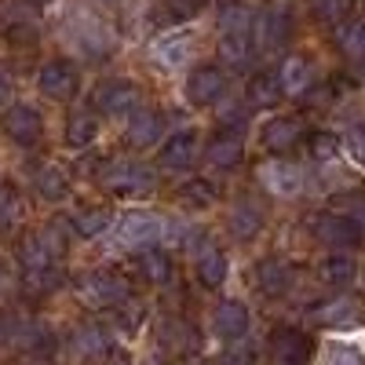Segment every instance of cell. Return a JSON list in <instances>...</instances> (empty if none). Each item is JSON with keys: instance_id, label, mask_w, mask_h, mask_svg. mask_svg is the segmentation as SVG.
Returning <instances> with one entry per match:
<instances>
[{"instance_id": "4fadbf2b", "label": "cell", "mask_w": 365, "mask_h": 365, "mask_svg": "<svg viewBox=\"0 0 365 365\" xmlns=\"http://www.w3.org/2000/svg\"><path fill=\"white\" fill-rule=\"evenodd\" d=\"M4 132H8V139H15L19 146H34V143H41V135H44V120H41V113L29 106V103H15V106L4 113Z\"/></svg>"}, {"instance_id": "484cf974", "label": "cell", "mask_w": 365, "mask_h": 365, "mask_svg": "<svg viewBox=\"0 0 365 365\" xmlns=\"http://www.w3.org/2000/svg\"><path fill=\"white\" fill-rule=\"evenodd\" d=\"M201 4L205 0H158L154 19L158 26H179V22H190L201 11Z\"/></svg>"}, {"instance_id": "7dc6e473", "label": "cell", "mask_w": 365, "mask_h": 365, "mask_svg": "<svg viewBox=\"0 0 365 365\" xmlns=\"http://www.w3.org/2000/svg\"><path fill=\"white\" fill-rule=\"evenodd\" d=\"M347 216H351V220H354V223H358V227L365 230V201H358V205H354V208L347 212Z\"/></svg>"}, {"instance_id": "681fc988", "label": "cell", "mask_w": 365, "mask_h": 365, "mask_svg": "<svg viewBox=\"0 0 365 365\" xmlns=\"http://www.w3.org/2000/svg\"><path fill=\"white\" fill-rule=\"evenodd\" d=\"M361 77H365V66H361Z\"/></svg>"}, {"instance_id": "ab89813d", "label": "cell", "mask_w": 365, "mask_h": 365, "mask_svg": "<svg viewBox=\"0 0 365 365\" xmlns=\"http://www.w3.org/2000/svg\"><path fill=\"white\" fill-rule=\"evenodd\" d=\"M37 237H41V245H44L51 256H63V249H66V227L58 223V220H55V223H48Z\"/></svg>"}, {"instance_id": "5b68a950", "label": "cell", "mask_w": 365, "mask_h": 365, "mask_svg": "<svg viewBox=\"0 0 365 365\" xmlns=\"http://www.w3.org/2000/svg\"><path fill=\"white\" fill-rule=\"evenodd\" d=\"M197 48V34L190 26H182V29H172V34H161L154 44H150V63L175 73L179 66H187L190 63V55Z\"/></svg>"}, {"instance_id": "7a4b0ae2", "label": "cell", "mask_w": 365, "mask_h": 365, "mask_svg": "<svg viewBox=\"0 0 365 365\" xmlns=\"http://www.w3.org/2000/svg\"><path fill=\"white\" fill-rule=\"evenodd\" d=\"M113 245L117 249H150L158 245V241L168 237V220L161 212H146V208H128L113 216Z\"/></svg>"}, {"instance_id": "f6af8a7d", "label": "cell", "mask_w": 365, "mask_h": 365, "mask_svg": "<svg viewBox=\"0 0 365 365\" xmlns=\"http://www.w3.org/2000/svg\"><path fill=\"white\" fill-rule=\"evenodd\" d=\"M220 365H256V351L249 344H234L230 351H223Z\"/></svg>"}, {"instance_id": "e575fe53", "label": "cell", "mask_w": 365, "mask_h": 365, "mask_svg": "<svg viewBox=\"0 0 365 365\" xmlns=\"http://www.w3.org/2000/svg\"><path fill=\"white\" fill-rule=\"evenodd\" d=\"M340 48L347 58H358L365 63V19H351L340 26Z\"/></svg>"}, {"instance_id": "ac0fdd59", "label": "cell", "mask_w": 365, "mask_h": 365, "mask_svg": "<svg viewBox=\"0 0 365 365\" xmlns=\"http://www.w3.org/2000/svg\"><path fill=\"white\" fill-rule=\"evenodd\" d=\"M161 139H165V117L158 110L143 106V110H135L128 117V143L132 146L146 150V146H158Z\"/></svg>"}, {"instance_id": "d4e9b609", "label": "cell", "mask_w": 365, "mask_h": 365, "mask_svg": "<svg viewBox=\"0 0 365 365\" xmlns=\"http://www.w3.org/2000/svg\"><path fill=\"white\" fill-rule=\"evenodd\" d=\"M263 230V212L252 201H237V208L230 212V234L237 241H252Z\"/></svg>"}, {"instance_id": "2e32d148", "label": "cell", "mask_w": 365, "mask_h": 365, "mask_svg": "<svg viewBox=\"0 0 365 365\" xmlns=\"http://www.w3.org/2000/svg\"><path fill=\"white\" fill-rule=\"evenodd\" d=\"M252 325V314L241 299H223L216 314H212V329H216V336L223 340H245V332Z\"/></svg>"}, {"instance_id": "7bdbcfd3", "label": "cell", "mask_w": 365, "mask_h": 365, "mask_svg": "<svg viewBox=\"0 0 365 365\" xmlns=\"http://www.w3.org/2000/svg\"><path fill=\"white\" fill-rule=\"evenodd\" d=\"M245 106H249V103H227V106L220 110V125H223L227 132H237L241 125H245V117H249Z\"/></svg>"}, {"instance_id": "f1b7e54d", "label": "cell", "mask_w": 365, "mask_h": 365, "mask_svg": "<svg viewBox=\"0 0 365 365\" xmlns=\"http://www.w3.org/2000/svg\"><path fill=\"white\" fill-rule=\"evenodd\" d=\"M73 351H77L81 358H103V354L110 351V336H106L99 325H81V329L73 332Z\"/></svg>"}, {"instance_id": "ee69618b", "label": "cell", "mask_w": 365, "mask_h": 365, "mask_svg": "<svg viewBox=\"0 0 365 365\" xmlns=\"http://www.w3.org/2000/svg\"><path fill=\"white\" fill-rule=\"evenodd\" d=\"M311 150H314V158L318 161H336V154H340V139L336 135H314V143H311Z\"/></svg>"}, {"instance_id": "8992f818", "label": "cell", "mask_w": 365, "mask_h": 365, "mask_svg": "<svg viewBox=\"0 0 365 365\" xmlns=\"http://www.w3.org/2000/svg\"><path fill=\"white\" fill-rule=\"evenodd\" d=\"M311 230H314L318 241H325V245L336 249V252L361 245V237H365V230L351 216H344V212H318L311 220Z\"/></svg>"}, {"instance_id": "ba28073f", "label": "cell", "mask_w": 365, "mask_h": 365, "mask_svg": "<svg viewBox=\"0 0 365 365\" xmlns=\"http://www.w3.org/2000/svg\"><path fill=\"white\" fill-rule=\"evenodd\" d=\"M314 340L303 329H274L270 336V365H311Z\"/></svg>"}, {"instance_id": "836d02e7", "label": "cell", "mask_w": 365, "mask_h": 365, "mask_svg": "<svg viewBox=\"0 0 365 365\" xmlns=\"http://www.w3.org/2000/svg\"><path fill=\"white\" fill-rule=\"evenodd\" d=\"M216 182H208V179H190V182H182V187L175 190V197L182 201V205H190V208H205V205H212L216 201Z\"/></svg>"}, {"instance_id": "d6986e66", "label": "cell", "mask_w": 365, "mask_h": 365, "mask_svg": "<svg viewBox=\"0 0 365 365\" xmlns=\"http://www.w3.org/2000/svg\"><path fill=\"white\" fill-rule=\"evenodd\" d=\"M278 84H282V96H307L314 88V66L311 58L303 55H289L282 70H278Z\"/></svg>"}, {"instance_id": "9c48e42d", "label": "cell", "mask_w": 365, "mask_h": 365, "mask_svg": "<svg viewBox=\"0 0 365 365\" xmlns=\"http://www.w3.org/2000/svg\"><path fill=\"white\" fill-rule=\"evenodd\" d=\"M252 34H256V48H263V51L285 48L289 37H292V11H289V4H270L252 22Z\"/></svg>"}, {"instance_id": "bcb514c9", "label": "cell", "mask_w": 365, "mask_h": 365, "mask_svg": "<svg viewBox=\"0 0 365 365\" xmlns=\"http://www.w3.org/2000/svg\"><path fill=\"white\" fill-rule=\"evenodd\" d=\"M8 99H11V73L0 66V106H4Z\"/></svg>"}, {"instance_id": "83f0119b", "label": "cell", "mask_w": 365, "mask_h": 365, "mask_svg": "<svg viewBox=\"0 0 365 365\" xmlns=\"http://www.w3.org/2000/svg\"><path fill=\"white\" fill-rule=\"evenodd\" d=\"M96 135H99L96 117H91L88 110H73L70 120H66V143H70L73 150H81V146H91V143H96Z\"/></svg>"}, {"instance_id": "7402d4cb", "label": "cell", "mask_w": 365, "mask_h": 365, "mask_svg": "<svg viewBox=\"0 0 365 365\" xmlns=\"http://www.w3.org/2000/svg\"><path fill=\"white\" fill-rule=\"evenodd\" d=\"M314 318L322 325H332V329H347V325H358L361 322V303L354 296H336V299L322 303V307L314 311Z\"/></svg>"}, {"instance_id": "ffe728a7", "label": "cell", "mask_w": 365, "mask_h": 365, "mask_svg": "<svg viewBox=\"0 0 365 365\" xmlns=\"http://www.w3.org/2000/svg\"><path fill=\"white\" fill-rule=\"evenodd\" d=\"M256 285L267 296H285L292 289V267L278 256H267L256 263Z\"/></svg>"}, {"instance_id": "9a60e30c", "label": "cell", "mask_w": 365, "mask_h": 365, "mask_svg": "<svg viewBox=\"0 0 365 365\" xmlns=\"http://www.w3.org/2000/svg\"><path fill=\"white\" fill-rule=\"evenodd\" d=\"M259 182L274 197H296L307 179H303V168L292 165V161H267L259 168Z\"/></svg>"}, {"instance_id": "c3c4849f", "label": "cell", "mask_w": 365, "mask_h": 365, "mask_svg": "<svg viewBox=\"0 0 365 365\" xmlns=\"http://www.w3.org/2000/svg\"><path fill=\"white\" fill-rule=\"evenodd\" d=\"M146 365H161V361H146Z\"/></svg>"}, {"instance_id": "f546056e", "label": "cell", "mask_w": 365, "mask_h": 365, "mask_svg": "<svg viewBox=\"0 0 365 365\" xmlns=\"http://www.w3.org/2000/svg\"><path fill=\"white\" fill-rule=\"evenodd\" d=\"M34 187H37V194H41V197L58 201V197H66L70 182H66L63 168H55V165H41V168H37V175H34Z\"/></svg>"}, {"instance_id": "6da1fadb", "label": "cell", "mask_w": 365, "mask_h": 365, "mask_svg": "<svg viewBox=\"0 0 365 365\" xmlns=\"http://www.w3.org/2000/svg\"><path fill=\"white\" fill-rule=\"evenodd\" d=\"M58 41H63L73 55L91 58V63H103V58L113 55L117 37L113 29L99 19V15H88L84 8H66L63 19H58Z\"/></svg>"}, {"instance_id": "5bb4252c", "label": "cell", "mask_w": 365, "mask_h": 365, "mask_svg": "<svg viewBox=\"0 0 365 365\" xmlns=\"http://www.w3.org/2000/svg\"><path fill=\"white\" fill-rule=\"evenodd\" d=\"M194 161H197V128L175 132L172 139H165L161 154H158V165L165 172H187Z\"/></svg>"}, {"instance_id": "603a6c76", "label": "cell", "mask_w": 365, "mask_h": 365, "mask_svg": "<svg viewBox=\"0 0 365 365\" xmlns=\"http://www.w3.org/2000/svg\"><path fill=\"white\" fill-rule=\"evenodd\" d=\"M227 274H230V267H227L223 249H216V245H208V241H205V245L197 249V278H201V285L220 289L227 282Z\"/></svg>"}, {"instance_id": "d590c367", "label": "cell", "mask_w": 365, "mask_h": 365, "mask_svg": "<svg viewBox=\"0 0 365 365\" xmlns=\"http://www.w3.org/2000/svg\"><path fill=\"white\" fill-rule=\"evenodd\" d=\"M22 220V197L15 182H0V230H15Z\"/></svg>"}, {"instance_id": "4316f807", "label": "cell", "mask_w": 365, "mask_h": 365, "mask_svg": "<svg viewBox=\"0 0 365 365\" xmlns=\"http://www.w3.org/2000/svg\"><path fill=\"white\" fill-rule=\"evenodd\" d=\"M278 99H282V84H278V77L256 73V77L249 81V96H245V103H249L252 110H267V106H274Z\"/></svg>"}, {"instance_id": "f35d334b", "label": "cell", "mask_w": 365, "mask_h": 365, "mask_svg": "<svg viewBox=\"0 0 365 365\" xmlns=\"http://www.w3.org/2000/svg\"><path fill=\"white\" fill-rule=\"evenodd\" d=\"M325 365H365V354L354 344H332L325 351Z\"/></svg>"}, {"instance_id": "74e56055", "label": "cell", "mask_w": 365, "mask_h": 365, "mask_svg": "<svg viewBox=\"0 0 365 365\" xmlns=\"http://www.w3.org/2000/svg\"><path fill=\"white\" fill-rule=\"evenodd\" d=\"M311 15L325 26H340L351 15V0H311Z\"/></svg>"}, {"instance_id": "e0dca14e", "label": "cell", "mask_w": 365, "mask_h": 365, "mask_svg": "<svg viewBox=\"0 0 365 365\" xmlns=\"http://www.w3.org/2000/svg\"><path fill=\"white\" fill-rule=\"evenodd\" d=\"M241 158H245V143H241L237 132H223L205 146V165L212 172H230V168H237Z\"/></svg>"}, {"instance_id": "1f68e13d", "label": "cell", "mask_w": 365, "mask_h": 365, "mask_svg": "<svg viewBox=\"0 0 365 365\" xmlns=\"http://www.w3.org/2000/svg\"><path fill=\"white\" fill-rule=\"evenodd\" d=\"M256 55L252 34H223V58L230 66H249Z\"/></svg>"}, {"instance_id": "30bf717a", "label": "cell", "mask_w": 365, "mask_h": 365, "mask_svg": "<svg viewBox=\"0 0 365 365\" xmlns=\"http://www.w3.org/2000/svg\"><path fill=\"white\" fill-rule=\"evenodd\" d=\"M96 106L110 117H132L135 110H143V91H139V84L117 77V81H106L96 88Z\"/></svg>"}, {"instance_id": "d6a6232c", "label": "cell", "mask_w": 365, "mask_h": 365, "mask_svg": "<svg viewBox=\"0 0 365 365\" xmlns=\"http://www.w3.org/2000/svg\"><path fill=\"white\" fill-rule=\"evenodd\" d=\"M73 227H77V234H81V237H103V234H110V227H113V216H110L106 208L77 212V216H73Z\"/></svg>"}, {"instance_id": "8d00e7d4", "label": "cell", "mask_w": 365, "mask_h": 365, "mask_svg": "<svg viewBox=\"0 0 365 365\" xmlns=\"http://www.w3.org/2000/svg\"><path fill=\"white\" fill-rule=\"evenodd\" d=\"M220 29L223 34H252V11L245 4H237V0H230V4L220 8Z\"/></svg>"}, {"instance_id": "52a82bcc", "label": "cell", "mask_w": 365, "mask_h": 365, "mask_svg": "<svg viewBox=\"0 0 365 365\" xmlns=\"http://www.w3.org/2000/svg\"><path fill=\"white\" fill-rule=\"evenodd\" d=\"M77 292L88 307H120L128 299V282L113 270H96L77 285Z\"/></svg>"}, {"instance_id": "b9f144b4", "label": "cell", "mask_w": 365, "mask_h": 365, "mask_svg": "<svg viewBox=\"0 0 365 365\" xmlns=\"http://www.w3.org/2000/svg\"><path fill=\"white\" fill-rule=\"evenodd\" d=\"M344 150L351 154V161H354V165H361V168H365V125L347 128V135H344Z\"/></svg>"}, {"instance_id": "277c9868", "label": "cell", "mask_w": 365, "mask_h": 365, "mask_svg": "<svg viewBox=\"0 0 365 365\" xmlns=\"http://www.w3.org/2000/svg\"><path fill=\"white\" fill-rule=\"evenodd\" d=\"M19 263H22V278H26L29 289H37V292L55 289V282H58V256H51L41 245V237L26 241L22 252H19Z\"/></svg>"}, {"instance_id": "8fae6325", "label": "cell", "mask_w": 365, "mask_h": 365, "mask_svg": "<svg viewBox=\"0 0 365 365\" xmlns=\"http://www.w3.org/2000/svg\"><path fill=\"white\" fill-rule=\"evenodd\" d=\"M37 84H41V91L48 99L66 103V99L77 96L81 73H77V66L70 63V58H48V63L41 66V73H37Z\"/></svg>"}, {"instance_id": "60d3db41", "label": "cell", "mask_w": 365, "mask_h": 365, "mask_svg": "<svg viewBox=\"0 0 365 365\" xmlns=\"http://www.w3.org/2000/svg\"><path fill=\"white\" fill-rule=\"evenodd\" d=\"M165 332H168V340H172L175 351H194L197 347V336H194V329L187 322H168Z\"/></svg>"}, {"instance_id": "cb8c5ba5", "label": "cell", "mask_w": 365, "mask_h": 365, "mask_svg": "<svg viewBox=\"0 0 365 365\" xmlns=\"http://www.w3.org/2000/svg\"><path fill=\"white\" fill-rule=\"evenodd\" d=\"M354 278H358V259H354V256H347V252L325 256V263H322V282H325L329 289H347V285H354Z\"/></svg>"}, {"instance_id": "7c38bea8", "label": "cell", "mask_w": 365, "mask_h": 365, "mask_svg": "<svg viewBox=\"0 0 365 365\" xmlns=\"http://www.w3.org/2000/svg\"><path fill=\"white\" fill-rule=\"evenodd\" d=\"M182 88H187V99L194 106H212L227 96V73L220 66H197Z\"/></svg>"}, {"instance_id": "3957f363", "label": "cell", "mask_w": 365, "mask_h": 365, "mask_svg": "<svg viewBox=\"0 0 365 365\" xmlns=\"http://www.w3.org/2000/svg\"><path fill=\"white\" fill-rule=\"evenodd\" d=\"M103 187L113 197H146L154 190V172L139 161H113L103 168Z\"/></svg>"}, {"instance_id": "4dcf8cb0", "label": "cell", "mask_w": 365, "mask_h": 365, "mask_svg": "<svg viewBox=\"0 0 365 365\" xmlns=\"http://www.w3.org/2000/svg\"><path fill=\"white\" fill-rule=\"evenodd\" d=\"M139 270H143V278H150V285H165L172 278V259L161 249H143L139 252Z\"/></svg>"}, {"instance_id": "44dd1931", "label": "cell", "mask_w": 365, "mask_h": 365, "mask_svg": "<svg viewBox=\"0 0 365 365\" xmlns=\"http://www.w3.org/2000/svg\"><path fill=\"white\" fill-rule=\"evenodd\" d=\"M303 139V125L296 117H270V120H263V128H259V143L267 146V150H289V146H296Z\"/></svg>"}]
</instances>
